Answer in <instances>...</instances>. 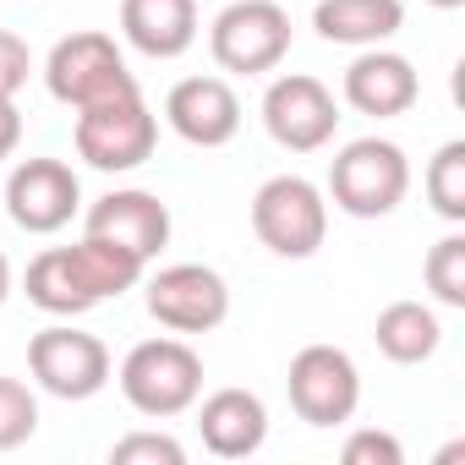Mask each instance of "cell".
Instances as JSON below:
<instances>
[{
    "instance_id": "22",
    "label": "cell",
    "mask_w": 465,
    "mask_h": 465,
    "mask_svg": "<svg viewBox=\"0 0 465 465\" xmlns=\"http://www.w3.org/2000/svg\"><path fill=\"white\" fill-rule=\"evenodd\" d=\"M34 432H39V400H34V389L23 378L0 372V454L23 449Z\"/></svg>"
},
{
    "instance_id": "12",
    "label": "cell",
    "mask_w": 465,
    "mask_h": 465,
    "mask_svg": "<svg viewBox=\"0 0 465 465\" xmlns=\"http://www.w3.org/2000/svg\"><path fill=\"white\" fill-rule=\"evenodd\" d=\"M83 208V181L66 159H23L6 175V213L28 236H55Z\"/></svg>"
},
{
    "instance_id": "23",
    "label": "cell",
    "mask_w": 465,
    "mask_h": 465,
    "mask_svg": "<svg viewBox=\"0 0 465 465\" xmlns=\"http://www.w3.org/2000/svg\"><path fill=\"white\" fill-rule=\"evenodd\" d=\"M110 465H186V449L170 432H126L110 443Z\"/></svg>"
},
{
    "instance_id": "20",
    "label": "cell",
    "mask_w": 465,
    "mask_h": 465,
    "mask_svg": "<svg viewBox=\"0 0 465 465\" xmlns=\"http://www.w3.org/2000/svg\"><path fill=\"white\" fill-rule=\"evenodd\" d=\"M421 186H427V203H432V213H438V219L465 224V143H460V137H454V143H443V148L427 159Z\"/></svg>"
},
{
    "instance_id": "21",
    "label": "cell",
    "mask_w": 465,
    "mask_h": 465,
    "mask_svg": "<svg viewBox=\"0 0 465 465\" xmlns=\"http://www.w3.org/2000/svg\"><path fill=\"white\" fill-rule=\"evenodd\" d=\"M427 291L438 296V307H465V236L449 230L443 242H432L427 263H421Z\"/></svg>"
},
{
    "instance_id": "2",
    "label": "cell",
    "mask_w": 465,
    "mask_h": 465,
    "mask_svg": "<svg viewBox=\"0 0 465 465\" xmlns=\"http://www.w3.org/2000/svg\"><path fill=\"white\" fill-rule=\"evenodd\" d=\"M153 148H159V115L143 104V88H126L77 110V159L104 175H126L148 164Z\"/></svg>"
},
{
    "instance_id": "19",
    "label": "cell",
    "mask_w": 465,
    "mask_h": 465,
    "mask_svg": "<svg viewBox=\"0 0 465 465\" xmlns=\"http://www.w3.org/2000/svg\"><path fill=\"white\" fill-rule=\"evenodd\" d=\"M372 340H378V351H383L394 367H421V361L438 356L443 323H438V312L421 307V302H389V307L378 312V323H372Z\"/></svg>"
},
{
    "instance_id": "13",
    "label": "cell",
    "mask_w": 465,
    "mask_h": 465,
    "mask_svg": "<svg viewBox=\"0 0 465 465\" xmlns=\"http://www.w3.org/2000/svg\"><path fill=\"white\" fill-rule=\"evenodd\" d=\"M83 236H99V242H115L126 252H137L143 263H153L164 247H170V208L143 192V186H115L104 192L88 219H83Z\"/></svg>"
},
{
    "instance_id": "3",
    "label": "cell",
    "mask_w": 465,
    "mask_h": 465,
    "mask_svg": "<svg viewBox=\"0 0 465 465\" xmlns=\"http://www.w3.org/2000/svg\"><path fill=\"white\" fill-rule=\"evenodd\" d=\"M411 192V159L389 137H356L329 164V197L351 219H383Z\"/></svg>"
},
{
    "instance_id": "14",
    "label": "cell",
    "mask_w": 465,
    "mask_h": 465,
    "mask_svg": "<svg viewBox=\"0 0 465 465\" xmlns=\"http://www.w3.org/2000/svg\"><path fill=\"white\" fill-rule=\"evenodd\" d=\"M164 121L192 148H224L242 132V99L224 77H181L164 94Z\"/></svg>"
},
{
    "instance_id": "26",
    "label": "cell",
    "mask_w": 465,
    "mask_h": 465,
    "mask_svg": "<svg viewBox=\"0 0 465 465\" xmlns=\"http://www.w3.org/2000/svg\"><path fill=\"white\" fill-rule=\"evenodd\" d=\"M23 148V110L17 99H0V159H12Z\"/></svg>"
},
{
    "instance_id": "6",
    "label": "cell",
    "mask_w": 465,
    "mask_h": 465,
    "mask_svg": "<svg viewBox=\"0 0 465 465\" xmlns=\"http://www.w3.org/2000/svg\"><path fill=\"white\" fill-rule=\"evenodd\" d=\"M252 236L274 258H312L329 236V203L307 175H269L252 197Z\"/></svg>"
},
{
    "instance_id": "11",
    "label": "cell",
    "mask_w": 465,
    "mask_h": 465,
    "mask_svg": "<svg viewBox=\"0 0 465 465\" xmlns=\"http://www.w3.org/2000/svg\"><path fill=\"white\" fill-rule=\"evenodd\" d=\"M263 126H269V137H274L280 148H291V153H318V148H329L334 132H340V104H334V94H329L318 77L285 72V77H274L269 94H263Z\"/></svg>"
},
{
    "instance_id": "10",
    "label": "cell",
    "mask_w": 465,
    "mask_h": 465,
    "mask_svg": "<svg viewBox=\"0 0 465 465\" xmlns=\"http://www.w3.org/2000/svg\"><path fill=\"white\" fill-rule=\"evenodd\" d=\"M148 318L170 334H208L230 318V285L208 263H170L143 291Z\"/></svg>"
},
{
    "instance_id": "24",
    "label": "cell",
    "mask_w": 465,
    "mask_h": 465,
    "mask_svg": "<svg viewBox=\"0 0 465 465\" xmlns=\"http://www.w3.org/2000/svg\"><path fill=\"white\" fill-rule=\"evenodd\" d=\"M345 465H405V443L394 432H378V427H356L340 449Z\"/></svg>"
},
{
    "instance_id": "8",
    "label": "cell",
    "mask_w": 465,
    "mask_h": 465,
    "mask_svg": "<svg viewBox=\"0 0 465 465\" xmlns=\"http://www.w3.org/2000/svg\"><path fill=\"white\" fill-rule=\"evenodd\" d=\"M285 394L307 427H340L361 405V372H356L351 351H340V345H302L291 356Z\"/></svg>"
},
{
    "instance_id": "28",
    "label": "cell",
    "mask_w": 465,
    "mask_h": 465,
    "mask_svg": "<svg viewBox=\"0 0 465 465\" xmlns=\"http://www.w3.org/2000/svg\"><path fill=\"white\" fill-rule=\"evenodd\" d=\"M427 6H438V12H460L465 0H427Z\"/></svg>"
},
{
    "instance_id": "5",
    "label": "cell",
    "mask_w": 465,
    "mask_h": 465,
    "mask_svg": "<svg viewBox=\"0 0 465 465\" xmlns=\"http://www.w3.org/2000/svg\"><path fill=\"white\" fill-rule=\"evenodd\" d=\"M208 50L219 72L263 77L291 55V12L280 0H230L208 28Z\"/></svg>"
},
{
    "instance_id": "17",
    "label": "cell",
    "mask_w": 465,
    "mask_h": 465,
    "mask_svg": "<svg viewBox=\"0 0 465 465\" xmlns=\"http://www.w3.org/2000/svg\"><path fill=\"white\" fill-rule=\"evenodd\" d=\"M121 34L148 61H175L197 45V0H121Z\"/></svg>"
},
{
    "instance_id": "27",
    "label": "cell",
    "mask_w": 465,
    "mask_h": 465,
    "mask_svg": "<svg viewBox=\"0 0 465 465\" xmlns=\"http://www.w3.org/2000/svg\"><path fill=\"white\" fill-rule=\"evenodd\" d=\"M6 296H12V258L0 252V307H6Z\"/></svg>"
},
{
    "instance_id": "16",
    "label": "cell",
    "mask_w": 465,
    "mask_h": 465,
    "mask_svg": "<svg viewBox=\"0 0 465 465\" xmlns=\"http://www.w3.org/2000/svg\"><path fill=\"white\" fill-rule=\"evenodd\" d=\"M197 432H203V449L208 454H219V460H247L269 438V405L252 389H213L197 405Z\"/></svg>"
},
{
    "instance_id": "18",
    "label": "cell",
    "mask_w": 465,
    "mask_h": 465,
    "mask_svg": "<svg viewBox=\"0 0 465 465\" xmlns=\"http://www.w3.org/2000/svg\"><path fill=\"white\" fill-rule=\"evenodd\" d=\"M312 28L329 45L372 50V45H383L405 28V0H318Z\"/></svg>"
},
{
    "instance_id": "4",
    "label": "cell",
    "mask_w": 465,
    "mask_h": 465,
    "mask_svg": "<svg viewBox=\"0 0 465 465\" xmlns=\"http://www.w3.org/2000/svg\"><path fill=\"white\" fill-rule=\"evenodd\" d=\"M121 394L137 416L170 421L203 394V356L186 340H143L121 361Z\"/></svg>"
},
{
    "instance_id": "1",
    "label": "cell",
    "mask_w": 465,
    "mask_h": 465,
    "mask_svg": "<svg viewBox=\"0 0 465 465\" xmlns=\"http://www.w3.org/2000/svg\"><path fill=\"white\" fill-rule=\"evenodd\" d=\"M148 263L115 242H99V236H83L77 247H45L34 263H28V302L50 318H83L94 312L99 302L110 296H126L132 285H143Z\"/></svg>"
},
{
    "instance_id": "15",
    "label": "cell",
    "mask_w": 465,
    "mask_h": 465,
    "mask_svg": "<svg viewBox=\"0 0 465 465\" xmlns=\"http://www.w3.org/2000/svg\"><path fill=\"white\" fill-rule=\"evenodd\" d=\"M416 99H421V77H416V66H411L400 50L372 45V50H361V55L345 66V104H351L356 115L394 121V115H405Z\"/></svg>"
},
{
    "instance_id": "7",
    "label": "cell",
    "mask_w": 465,
    "mask_h": 465,
    "mask_svg": "<svg viewBox=\"0 0 465 465\" xmlns=\"http://www.w3.org/2000/svg\"><path fill=\"white\" fill-rule=\"evenodd\" d=\"M45 88H50V99L83 110V104H99V99H110V94L137 88V77L126 72V55H121V45H115L110 34L83 28V34H66V39L50 50V61H45Z\"/></svg>"
},
{
    "instance_id": "9",
    "label": "cell",
    "mask_w": 465,
    "mask_h": 465,
    "mask_svg": "<svg viewBox=\"0 0 465 465\" xmlns=\"http://www.w3.org/2000/svg\"><path fill=\"white\" fill-rule=\"evenodd\" d=\"M28 372L55 400H94L110 383V351L99 334H83L72 323H50L28 340Z\"/></svg>"
},
{
    "instance_id": "25",
    "label": "cell",
    "mask_w": 465,
    "mask_h": 465,
    "mask_svg": "<svg viewBox=\"0 0 465 465\" xmlns=\"http://www.w3.org/2000/svg\"><path fill=\"white\" fill-rule=\"evenodd\" d=\"M28 77H34V50H28V39L12 34V28H0V99H17V94L28 88Z\"/></svg>"
}]
</instances>
